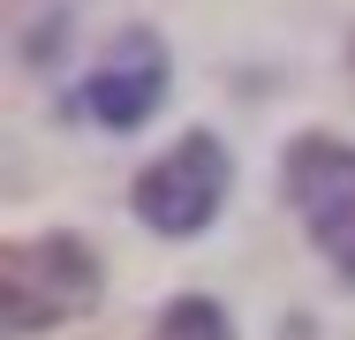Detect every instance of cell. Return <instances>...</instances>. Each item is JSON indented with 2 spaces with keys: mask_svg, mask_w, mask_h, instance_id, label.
I'll use <instances>...</instances> for the list:
<instances>
[{
  "mask_svg": "<svg viewBox=\"0 0 355 340\" xmlns=\"http://www.w3.org/2000/svg\"><path fill=\"white\" fill-rule=\"evenodd\" d=\"M0 303L8 333H46L98 303V257L76 235H23L0 250Z\"/></svg>",
  "mask_w": 355,
  "mask_h": 340,
  "instance_id": "obj_1",
  "label": "cell"
},
{
  "mask_svg": "<svg viewBox=\"0 0 355 340\" xmlns=\"http://www.w3.org/2000/svg\"><path fill=\"white\" fill-rule=\"evenodd\" d=\"M280 174H287V204L302 212V227L325 250V265L340 280H355V144H340V136H295Z\"/></svg>",
  "mask_w": 355,
  "mask_h": 340,
  "instance_id": "obj_2",
  "label": "cell"
},
{
  "mask_svg": "<svg viewBox=\"0 0 355 340\" xmlns=\"http://www.w3.org/2000/svg\"><path fill=\"white\" fill-rule=\"evenodd\" d=\"M137 219L144 227H159V235H205L212 227L219 197H227V151H219V136H182L166 159H151L137 174Z\"/></svg>",
  "mask_w": 355,
  "mask_h": 340,
  "instance_id": "obj_3",
  "label": "cell"
},
{
  "mask_svg": "<svg viewBox=\"0 0 355 340\" xmlns=\"http://www.w3.org/2000/svg\"><path fill=\"white\" fill-rule=\"evenodd\" d=\"M159 99H166V46L151 31H121L98 53V68L83 76V91H76V106L98 129H137V121L159 114Z\"/></svg>",
  "mask_w": 355,
  "mask_h": 340,
  "instance_id": "obj_4",
  "label": "cell"
},
{
  "mask_svg": "<svg viewBox=\"0 0 355 340\" xmlns=\"http://www.w3.org/2000/svg\"><path fill=\"white\" fill-rule=\"evenodd\" d=\"M151 340H227V310L205 303V295H182V303H166V318H159Z\"/></svg>",
  "mask_w": 355,
  "mask_h": 340,
  "instance_id": "obj_5",
  "label": "cell"
}]
</instances>
